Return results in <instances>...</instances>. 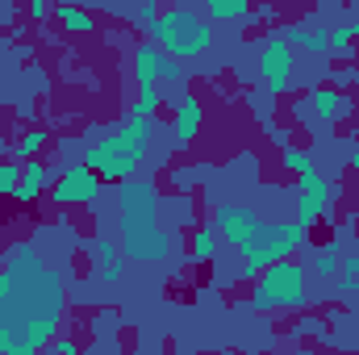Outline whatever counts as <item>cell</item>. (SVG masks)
I'll use <instances>...</instances> for the list:
<instances>
[{
    "label": "cell",
    "instance_id": "6da1fadb",
    "mask_svg": "<svg viewBox=\"0 0 359 355\" xmlns=\"http://www.w3.org/2000/svg\"><path fill=\"white\" fill-rule=\"evenodd\" d=\"M63 276L29 243H13L0 264V355L42 351L63 326Z\"/></svg>",
    "mask_w": 359,
    "mask_h": 355
},
{
    "label": "cell",
    "instance_id": "7a4b0ae2",
    "mask_svg": "<svg viewBox=\"0 0 359 355\" xmlns=\"http://www.w3.org/2000/svg\"><path fill=\"white\" fill-rule=\"evenodd\" d=\"M151 138H155V117H147V113H130V117L121 121V130H113L109 138L92 142L88 151H84V163H88L104 184H121V180L134 176L138 163L147 159Z\"/></svg>",
    "mask_w": 359,
    "mask_h": 355
},
{
    "label": "cell",
    "instance_id": "3957f363",
    "mask_svg": "<svg viewBox=\"0 0 359 355\" xmlns=\"http://www.w3.org/2000/svg\"><path fill=\"white\" fill-rule=\"evenodd\" d=\"M151 42L163 51V55H176V59H196L213 46V25L192 13L188 4H168L155 25H151Z\"/></svg>",
    "mask_w": 359,
    "mask_h": 355
},
{
    "label": "cell",
    "instance_id": "277c9868",
    "mask_svg": "<svg viewBox=\"0 0 359 355\" xmlns=\"http://www.w3.org/2000/svg\"><path fill=\"white\" fill-rule=\"evenodd\" d=\"M309 243V226H301V222H280V226H259L255 230V239L243 247V280H255L259 272L276 260H288V255H297L301 247Z\"/></svg>",
    "mask_w": 359,
    "mask_h": 355
},
{
    "label": "cell",
    "instance_id": "5b68a950",
    "mask_svg": "<svg viewBox=\"0 0 359 355\" xmlns=\"http://www.w3.org/2000/svg\"><path fill=\"white\" fill-rule=\"evenodd\" d=\"M305 267L292 260H276L255 276L251 305L255 309H301L305 305Z\"/></svg>",
    "mask_w": 359,
    "mask_h": 355
},
{
    "label": "cell",
    "instance_id": "8992f818",
    "mask_svg": "<svg viewBox=\"0 0 359 355\" xmlns=\"http://www.w3.org/2000/svg\"><path fill=\"white\" fill-rule=\"evenodd\" d=\"M121 255L138 264H163L172 255V234L159 226V213H121Z\"/></svg>",
    "mask_w": 359,
    "mask_h": 355
},
{
    "label": "cell",
    "instance_id": "52a82bcc",
    "mask_svg": "<svg viewBox=\"0 0 359 355\" xmlns=\"http://www.w3.org/2000/svg\"><path fill=\"white\" fill-rule=\"evenodd\" d=\"M334 196H339V188L322 176V172H313V168L301 172V176H297V222L313 230V226L330 213V201H334Z\"/></svg>",
    "mask_w": 359,
    "mask_h": 355
},
{
    "label": "cell",
    "instance_id": "ba28073f",
    "mask_svg": "<svg viewBox=\"0 0 359 355\" xmlns=\"http://www.w3.org/2000/svg\"><path fill=\"white\" fill-rule=\"evenodd\" d=\"M292 67H297L292 46L280 34H271L268 42L259 46V80H264V88L271 96H284V92L292 88Z\"/></svg>",
    "mask_w": 359,
    "mask_h": 355
},
{
    "label": "cell",
    "instance_id": "9c48e42d",
    "mask_svg": "<svg viewBox=\"0 0 359 355\" xmlns=\"http://www.w3.org/2000/svg\"><path fill=\"white\" fill-rule=\"evenodd\" d=\"M100 188H104V180L96 176L88 163H76V168H67L63 176L55 180L50 201L55 205H96L100 201Z\"/></svg>",
    "mask_w": 359,
    "mask_h": 355
},
{
    "label": "cell",
    "instance_id": "30bf717a",
    "mask_svg": "<svg viewBox=\"0 0 359 355\" xmlns=\"http://www.w3.org/2000/svg\"><path fill=\"white\" fill-rule=\"evenodd\" d=\"M259 226H264V222H259V213H255L251 205H217V209H213V230H217V239H226V243L238 247V251L255 239Z\"/></svg>",
    "mask_w": 359,
    "mask_h": 355
},
{
    "label": "cell",
    "instance_id": "8fae6325",
    "mask_svg": "<svg viewBox=\"0 0 359 355\" xmlns=\"http://www.w3.org/2000/svg\"><path fill=\"white\" fill-rule=\"evenodd\" d=\"M134 80L138 88H159V80H180V63L168 59L155 42H142L134 51Z\"/></svg>",
    "mask_w": 359,
    "mask_h": 355
},
{
    "label": "cell",
    "instance_id": "7c38bea8",
    "mask_svg": "<svg viewBox=\"0 0 359 355\" xmlns=\"http://www.w3.org/2000/svg\"><path fill=\"white\" fill-rule=\"evenodd\" d=\"M117 213L142 217V213H159V188L155 180H121L117 184Z\"/></svg>",
    "mask_w": 359,
    "mask_h": 355
},
{
    "label": "cell",
    "instance_id": "4fadbf2b",
    "mask_svg": "<svg viewBox=\"0 0 359 355\" xmlns=\"http://www.w3.org/2000/svg\"><path fill=\"white\" fill-rule=\"evenodd\" d=\"M309 109H313V117H318L322 126H339V121L355 109V100L343 88H313L309 92Z\"/></svg>",
    "mask_w": 359,
    "mask_h": 355
},
{
    "label": "cell",
    "instance_id": "5bb4252c",
    "mask_svg": "<svg viewBox=\"0 0 359 355\" xmlns=\"http://www.w3.org/2000/svg\"><path fill=\"white\" fill-rule=\"evenodd\" d=\"M50 176H55V172H50L42 159H25V163H21V180H17V188H13V201H17V205H34V201L46 192Z\"/></svg>",
    "mask_w": 359,
    "mask_h": 355
},
{
    "label": "cell",
    "instance_id": "9a60e30c",
    "mask_svg": "<svg viewBox=\"0 0 359 355\" xmlns=\"http://www.w3.org/2000/svg\"><path fill=\"white\" fill-rule=\"evenodd\" d=\"M201 121H205V105L196 96H180V109H176V142L180 147H188L201 134Z\"/></svg>",
    "mask_w": 359,
    "mask_h": 355
},
{
    "label": "cell",
    "instance_id": "2e32d148",
    "mask_svg": "<svg viewBox=\"0 0 359 355\" xmlns=\"http://www.w3.org/2000/svg\"><path fill=\"white\" fill-rule=\"evenodd\" d=\"M50 13H55V21H59L67 34H92V29H96L92 13L88 8H80V4H55Z\"/></svg>",
    "mask_w": 359,
    "mask_h": 355
},
{
    "label": "cell",
    "instance_id": "e0dca14e",
    "mask_svg": "<svg viewBox=\"0 0 359 355\" xmlns=\"http://www.w3.org/2000/svg\"><path fill=\"white\" fill-rule=\"evenodd\" d=\"M339 272H343V255H339L334 247H322L318 260H313V276H318V280H334Z\"/></svg>",
    "mask_w": 359,
    "mask_h": 355
},
{
    "label": "cell",
    "instance_id": "ac0fdd59",
    "mask_svg": "<svg viewBox=\"0 0 359 355\" xmlns=\"http://www.w3.org/2000/svg\"><path fill=\"white\" fill-rule=\"evenodd\" d=\"M351 42H355V21H351V25L330 29V55H334V59H351V55H355V51H351Z\"/></svg>",
    "mask_w": 359,
    "mask_h": 355
},
{
    "label": "cell",
    "instance_id": "d6986e66",
    "mask_svg": "<svg viewBox=\"0 0 359 355\" xmlns=\"http://www.w3.org/2000/svg\"><path fill=\"white\" fill-rule=\"evenodd\" d=\"M159 109H163V92L159 88H138V100H134L130 113H147V117H155Z\"/></svg>",
    "mask_w": 359,
    "mask_h": 355
},
{
    "label": "cell",
    "instance_id": "ffe728a7",
    "mask_svg": "<svg viewBox=\"0 0 359 355\" xmlns=\"http://www.w3.org/2000/svg\"><path fill=\"white\" fill-rule=\"evenodd\" d=\"M213 247H217V243H213V230H196L188 251H192V260H196V264H209V260H213Z\"/></svg>",
    "mask_w": 359,
    "mask_h": 355
},
{
    "label": "cell",
    "instance_id": "44dd1931",
    "mask_svg": "<svg viewBox=\"0 0 359 355\" xmlns=\"http://www.w3.org/2000/svg\"><path fill=\"white\" fill-rule=\"evenodd\" d=\"M42 147H46V130H29V134L17 142V155H21V159H34Z\"/></svg>",
    "mask_w": 359,
    "mask_h": 355
},
{
    "label": "cell",
    "instance_id": "7402d4cb",
    "mask_svg": "<svg viewBox=\"0 0 359 355\" xmlns=\"http://www.w3.org/2000/svg\"><path fill=\"white\" fill-rule=\"evenodd\" d=\"M17 180H21V163H13V159H0V192H4V196H13Z\"/></svg>",
    "mask_w": 359,
    "mask_h": 355
},
{
    "label": "cell",
    "instance_id": "603a6c76",
    "mask_svg": "<svg viewBox=\"0 0 359 355\" xmlns=\"http://www.w3.org/2000/svg\"><path fill=\"white\" fill-rule=\"evenodd\" d=\"M121 276H126V255H113L100 264V284H117Z\"/></svg>",
    "mask_w": 359,
    "mask_h": 355
},
{
    "label": "cell",
    "instance_id": "cb8c5ba5",
    "mask_svg": "<svg viewBox=\"0 0 359 355\" xmlns=\"http://www.w3.org/2000/svg\"><path fill=\"white\" fill-rule=\"evenodd\" d=\"M284 168H288L292 176H301V172H309L313 163H309V155H305V151H297V147H288V151H284Z\"/></svg>",
    "mask_w": 359,
    "mask_h": 355
},
{
    "label": "cell",
    "instance_id": "d4e9b609",
    "mask_svg": "<svg viewBox=\"0 0 359 355\" xmlns=\"http://www.w3.org/2000/svg\"><path fill=\"white\" fill-rule=\"evenodd\" d=\"M159 4H163V0H142V4H138V13H134V17H138V25H142V29H151V25H155V17L163 13Z\"/></svg>",
    "mask_w": 359,
    "mask_h": 355
},
{
    "label": "cell",
    "instance_id": "484cf974",
    "mask_svg": "<svg viewBox=\"0 0 359 355\" xmlns=\"http://www.w3.org/2000/svg\"><path fill=\"white\" fill-rule=\"evenodd\" d=\"M92 255H96V264H104V260H113V255H121V251L113 247L109 234H100V239H92Z\"/></svg>",
    "mask_w": 359,
    "mask_h": 355
},
{
    "label": "cell",
    "instance_id": "4316f807",
    "mask_svg": "<svg viewBox=\"0 0 359 355\" xmlns=\"http://www.w3.org/2000/svg\"><path fill=\"white\" fill-rule=\"evenodd\" d=\"M46 351H55V355H76V351H80V343H76V339H67V335H55V339L46 343Z\"/></svg>",
    "mask_w": 359,
    "mask_h": 355
},
{
    "label": "cell",
    "instance_id": "83f0119b",
    "mask_svg": "<svg viewBox=\"0 0 359 355\" xmlns=\"http://www.w3.org/2000/svg\"><path fill=\"white\" fill-rule=\"evenodd\" d=\"M13 17H17V4L0 0V25H13Z\"/></svg>",
    "mask_w": 359,
    "mask_h": 355
},
{
    "label": "cell",
    "instance_id": "f1b7e54d",
    "mask_svg": "<svg viewBox=\"0 0 359 355\" xmlns=\"http://www.w3.org/2000/svg\"><path fill=\"white\" fill-rule=\"evenodd\" d=\"M46 17V0H29V21H42Z\"/></svg>",
    "mask_w": 359,
    "mask_h": 355
},
{
    "label": "cell",
    "instance_id": "f546056e",
    "mask_svg": "<svg viewBox=\"0 0 359 355\" xmlns=\"http://www.w3.org/2000/svg\"><path fill=\"white\" fill-rule=\"evenodd\" d=\"M343 276H359V255H343Z\"/></svg>",
    "mask_w": 359,
    "mask_h": 355
},
{
    "label": "cell",
    "instance_id": "4dcf8cb0",
    "mask_svg": "<svg viewBox=\"0 0 359 355\" xmlns=\"http://www.w3.org/2000/svg\"><path fill=\"white\" fill-rule=\"evenodd\" d=\"M351 168H355V172H359V147H355V151H351Z\"/></svg>",
    "mask_w": 359,
    "mask_h": 355
},
{
    "label": "cell",
    "instance_id": "1f68e13d",
    "mask_svg": "<svg viewBox=\"0 0 359 355\" xmlns=\"http://www.w3.org/2000/svg\"><path fill=\"white\" fill-rule=\"evenodd\" d=\"M163 4H184V0H163Z\"/></svg>",
    "mask_w": 359,
    "mask_h": 355
},
{
    "label": "cell",
    "instance_id": "d6a6232c",
    "mask_svg": "<svg viewBox=\"0 0 359 355\" xmlns=\"http://www.w3.org/2000/svg\"><path fill=\"white\" fill-rule=\"evenodd\" d=\"M355 42H359V21H355Z\"/></svg>",
    "mask_w": 359,
    "mask_h": 355
},
{
    "label": "cell",
    "instance_id": "836d02e7",
    "mask_svg": "<svg viewBox=\"0 0 359 355\" xmlns=\"http://www.w3.org/2000/svg\"><path fill=\"white\" fill-rule=\"evenodd\" d=\"M0 243H4V226H0Z\"/></svg>",
    "mask_w": 359,
    "mask_h": 355
},
{
    "label": "cell",
    "instance_id": "e575fe53",
    "mask_svg": "<svg viewBox=\"0 0 359 355\" xmlns=\"http://www.w3.org/2000/svg\"><path fill=\"white\" fill-rule=\"evenodd\" d=\"M201 4H209V0H201Z\"/></svg>",
    "mask_w": 359,
    "mask_h": 355
},
{
    "label": "cell",
    "instance_id": "d590c367",
    "mask_svg": "<svg viewBox=\"0 0 359 355\" xmlns=\"http://www.w3.org/2000/svg\"><path fill=\"white\" fill-rule=\"evenodd\" d=\"M251 4H255V0H251Z\"/></svg>",
    "mask_w": 359,
    "mask_h": 355
}]
</instances>
